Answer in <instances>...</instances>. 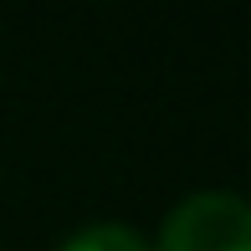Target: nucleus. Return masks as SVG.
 <instances>
[{"mask_svg":"<svg viewBox=\"0 0 251 251\" xmlns=\"http://www.w3.org/2000/svg\"><path fill=\"white\" fill-rule=\"evenodd\" d=\"M154 251H251V210L236 190H200L169 210Z\"/></svg>","mask_w":251,"mask_h":251,"instance_id":"obj_1","label":"nucleus"},{"mask_svg":"<svg viewBox=\"0 0 251 251\" xmlns=\"http://www.w3.org/2000/svg\"><path fill=\"white\" fill-rule=\"evenodd\" d=\"M56 251H154L144 241L133 226H118V221H98V226H82V231H72Z\"/></svg>","mask_w":251,"mask_h":251,"instance_id":"obj_2","label":"nucleus"}]
</instances>
